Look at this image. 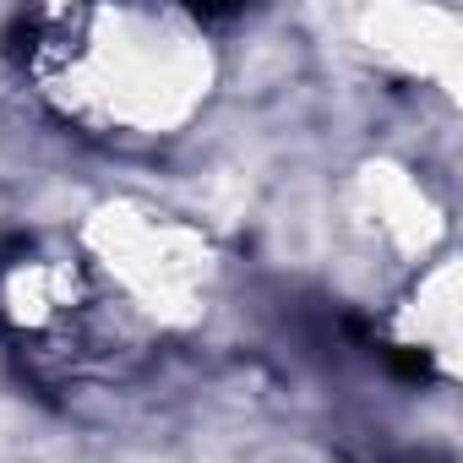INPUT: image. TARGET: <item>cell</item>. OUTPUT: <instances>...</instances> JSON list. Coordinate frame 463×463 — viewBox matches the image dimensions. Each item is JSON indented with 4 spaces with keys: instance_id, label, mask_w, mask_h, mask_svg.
<instances>
[{
    "instance_id": "obj_1",
    "label": "cell",
    "mask_w": 463,
    "mask_h": 463,
    "mask_svg": "<svg viewBox=\"0 0 463 463\" xmlns=\"http://www.w3.org/2000/svg\"><path fill=\"white\" fill-rule=\"evenodd\" d=\"M23 71L44 109L104 147L180 142L218 93V44L185 12L71 6L28 23Z\"/></svg>"
},
{
    "instance_id": "obj_2",
    "label": "cell",
    "mask_w": 463,
    "mask_h": 463,
    "mask_svg": "<svg viewBox=\"0 0 463 463\" xmlns=\"http://www.w3.org/2000/svg\"><path fill=\"white\" fill-rule=\"evenodd\" d=\"M458 12H414V6H398V12H365L360 17V44L371 50V61L392 66L398 77H414L425 88H441L452 93L458 82Z\"/></svg>"
},
{
    "instance_id": "obj_3",
    "label": "cell",
    "mask_w": 463,
    "mask_h": 463,
    "mask_svg": "<svg viewBox=\"0 0 463 463\" xmlns=\"http://www.w3.org/2000/svg\"><path fill=\"white\" fill-rule=\"evenodd\" d=\"M392 333L425 365H436L441 376H452V360H458V251L430 257L425 268H414L398 284Z\"/></svg>"
}]
</instances>
